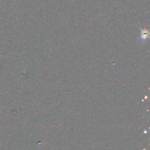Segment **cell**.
Here are the masks:
<instances>
[{"mask_svg": "<svg viewBox=\"0 0 150 150\" xmlns=\"http://www.w3.org/2000/svg\"><path fill=\"white\" fill-rule=\"evenodd\" d=\"M149 32L147 28H144L141 30L138 39L140 41H145L149 38Z\"/></svg>", "mask_w": 150, "mask_h": 150, "instance_id": "cell-1", "label": "cell"}]
</instances>
